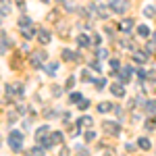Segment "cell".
I'll use <instances>...</instances> for the list:
<instances>
[{
	"label": "cell",
	"instance_id": "obj_38",
	"mask_svg": "<svg viewBox=\"0 0 156 156\" xmlns=\"http://www.w3.org/2000/svg\"><path fill=\"white\" fill-rule=\"evenodd\" d=\"M60 156H69V148H62L60 150Z\"/></svg>",
	"mask_w": 156,
	"mask_h": 156
},
{
	"label": "cell",
	"instance_id": "obj_6",
	"mask_svg": "<svg viewBox=\"0 0 156 156\" xmlns=\"http://www.w3.org/2000/svg\"><path fill=\"white\" fill-rule=\"evenodd\" d=\"M36 37H37L40 44H50V31L44 29V27H40V29L36 31Z\"/></svg>",
	"mask_w": 156,
	"mask_h": 156
},
{
	"label": "cell",
	"instance_id": "obj_22",
	"mask_svg": "<svg viewBox=\"0 0 156 156\" xmlns=\"http://www.w3.org/2000/svg\"><path fill=\"white\" fill-rule=\"evenodd\" d=\"M144 15H146V17H154V15H156V9H154V6H146V9H144Z\"/></svg>",
	"mask_w": 156,
	"mask_h": 156
},
{
	"label": "cell",
	"instance_id": "obj_15",
	"mask_svg": "<svg viewBox=\"0 0 156 156\" xmlns=\"http://www.w3.org/2000/svg\"><path fill=\"white\" fill-rule=\"evenodd\" d=\"M98 110L100 112H110V110H115V104L112 102H100L98 104Z\"/></svg>",
	"mask_w": 156,
	"mask_h": 156
},
{
	"label": "cell",
	"instance_id": "obj_10",
	"mask_svg": "<svg viewBox=\"0 0 156 156\" xmlns=\"http://www.w3.org/2000/svg\"><path fill=\"white\" fill-rule=\"evenodd\" d=\"M110 92H112L117 98H123V96H125V87H123V85H119V83H112V85H110Z\"/></svg>",
	"mask_w": 156,
	"mask_h": 156
},
{
	"label": "cell",
	"instance_id": "obj_11",
	"mask_svg": "<svg viewBox=\"0 0 156 156\" xmlns=\"http://www.w3.org/2000/svg\"><path fill=\"white\" fill-rule=\"evenodd\" d=\"M146 112L150 117H156V100H148L146 102Z\"/></svg>",
	"mask_w": 156,
	"mask_h": 156
},
{
	"label": "cell",
	"instance_id": "obj_33",
	"mask_svg": "<svg viewBox=\"0 0 156 156\" xmlns=\"http://www.w3.org/2000/svg\"><path fill=\"white\" fill-rule=\"evenodd\" d=\"M73 85H75V79H73V77H69V79H67V83H65V87H67V90H71Z\"/></svg>",
	"mask_w": 156,
	"mask_h": 156
},
{
	"label": "cell",
	"instance_id": "obj_40",
	"mask_svg": "<svg viewBox=\"0 0 156 156\" xmlns=\"http://www.w3.org/2000/svg\"><path fill=\"white\" fill-rule=\"evenodd\" d=\"M150 42H152V44H154V46H156V31H154V34H152V40H150Z\"/></svg>",
	"mask_w": 156,
	"mask_h": 156
},
{
	"label": "cell",
	"instance_id": "obj_12",
	"mask_svg": "<svg viewBox=\"0 0 156 156\" xmlns=\"http://www.w3.org/2000/svg\"><path fill=\"white\" fill-rule=\"evenodd\" d=\"M131 27H133V21H131V19H123V21H121V25H119V29H121V31H125V34H127V31H131Z\"/></svg>",
	"mask_w": 156,
	"mask_h": 156
},
{
	"label": "cell",
	"instance_id": "obj_1",
	"mask_svg": "<svg viewBox=\"0 0 156 156\" xmlns=\"http://www.w3.org/2000/svg\"><path fill=\"white\" fill-rule=\"evenodd\" d=\"M9 146H11L12 152L23 150V133H19L17 129H12V131L9 133Z\"/></svg>",
	"mask_w": 156,
	"mask_h": 156
},
{
	"label": "cell",
	"instance_id": "obj_7",
	"mask_svg": "<svg viewBox=\"0 0 156 156\" xmlns=\"http://www.w3.org/2000/svg\"><path fill=\"white\" fill-rule=\"evenodd\" d=\"M133 60L137 62V65H144L146 60H148V50L142 52V50H133Z\"/></svg>",
	"mask_w": 156,
	"mask_h": 156
},
{
	"label": "cell",
	"instance_id": "obj_23",
	"mask_svg": "<svg viewBox=\"0 0 156 156\" xmlns=\"http://www.w3.org/2000/svg\"><path fill=\"white\" fill-rule=\"evenodd\" d=\"M69 100H71V102H79V100H81V94H79V92H71Z\"/></svg>",
	"mask_w": 156,
	"mask_h": 156
},
{
	"label": "cell",
	"instance_id": "obj_3",
	"mask_svg": "<svg viewBox=\"0 0 156 156\" xmlns=\"http://www.w3.org/2000/svg\"><path fill=\"white\" fill-rule=\"evenodd\" d=\"M108 9H110L112 12L123 15V12L129 9V2H127V0H110V2H108Z\"/></svg>",
	"mask_w": 156,
	"mask_h": 156
},
{
	"label": "cell",
	"instance_id": "obj_8",
	"mask_svg": "<svg viewBox=\"0 0 156 156\" xmlns=\"http://www.w3.org/2000/svg\"><path fill=\"white\" fill-rule=\"evenodd\" d=\"M42 60H46V54H44V52H34V56H31V65H34L36 69L42 67Z\"/></svg>",
	"mask_w": 156,
	"mask_h": 156
},
{
	"label": "cell",
	"instance_id": "obj_2",
	"mask_svg": "<svg viewBox=\"0 0 156 156\" xmlns=\"http://www.w3.org/2000/svg\"><path fill=\"white\" fill-rule=\"evenodd\" d=\"M36 144H42L44 148H50L52 146L50 144V127L44 125V127H40L36 131Z\"/></svg>",
	"mask_w": 156,
	"mask_h": 156
},
{
	"label": "cell",
	"instance_id": "obj_16",
	"mask_svg": "<svg viewBox=\"0 0 156 156\" xmlns=\"http://www.w3.org/2000/svg\"><path fill=\"white\" fill-rule=\"evenodd\" d=\"M77 125H79V127H92V125H94V119H92V117H87V115H85V117H81V119L77 121Z\"/></svg>",
	"mask_w": 156,
	"mask_h": 156
},
{
	"label": "cell",
	"instance_id": "obj_36",
	"mask_svg": "<svg viewBox=\"0 0 156 156\" xmlns=\"http://www.w3.org/2000/svg\"><path fill=\"white\" fill-rule=\"evenodd\" d=\"M77 127H79V125H77ZM77 127H71V129H69V135H77V133H79V129H77Z\"/></svg>",
	"mask_w": 156,
	"mask_h": 156
},
{
	"label": "cell",
	"instance_id": "obj_34",
	"mask_svg": "<svg viewBox=\"0 0 156 156\" xmlns=\"http://www.w3.org/2000/svg\"><path fill=\"white\" fill-rule=\"evenodd\" d=\"M52 96H56V98L60 96V87H58V85H54V87H52Z\"/></svg>",
	"mask_w": 156,
	"mask_h": 156
},
{
	"label": "cell",
	"instance_id": "obj_9",
	"mask_svg": "<svg viewBox=\"0 0 156 156\" xmlns=\"http://www.w3.org/2000/svg\"><path fill=\"white\" fill-rule=\"evenodd\" d=\"M62 140H65V137H62V133H60V131H52V133H50V144H52V146L62 144Z\"/></svg>",
	"mask_w": 156,
	"mask_h": 156
},
{
	"label": "cell",
	"instance_id": "obj_39",
	"mask_svg": "<svg viewBox=\"0 0 156 156\" xmlns=\"http://www.w3.org/2000/svg\"><path fill=\"white\" fill-rule=\"evenodd\" d=\"M15 119H17V112H11V115H9V121H11V123H12V121H15Z\"/></svg>",
	"mask_w": 156,
	"mask_h": 156
},
{
	"label": "cell",
	"instance_id": "obj_13",
	"mask_svg": "<svg viewBox=\"0 0 156 156\" xmlns=\"http://www.w3.org/2000/svg\"><path fill=\"white\" fill-rule=\"evenodd\" d=\"M77 42H79V46H81V48H85V46H90L94 40H92L90 36H85V34H81V36L77 37Z\"/></svg>",
	"mask_w": 156,
	"mask_h": 156
},
{
	"label": "cell",
	"instance_id": "obj_28",
	"mask_svg": "<svg viewBox=\"0 0 156 156\" xmlns=\"http://www.w3.org/2000/svg\"><path fill=\"white\" fill-rule=\"evenodd\" d=\"M98 56H100V58H106V56H108V50L106 48H98Z\"/></svg>",
	"mask_w": 156,
	"mask_h": 156
},
{
	"label": "cell",
	"instance_id": "obj_37",
	"mask_svg": "<svg viewBox=\"0 0 156 156\" xmlns=\"http://www.w3.org/2000/svg\"><path fill=\"white\" fill-rule=\"evenodd\" d=\"M137 79H146V71H144V69L137 71Z\"/></svg>",
	"mask_w": 156,
	"mask_h": 156
},
{
	"label": "cell",
	"instance_id": "obj_5",
	"mask_svg": "<svg viewBox=\"0 0 156 156\" xmlns=\"http://www.w3.org/2000/svg\"><path fill=\"white\" fill-rule=\"evenodd\" d=\"M6 94L11 98H21L23 96V85H19V83H6Z\"/></svg>",
	"mask_w": 156,
	"mask_h": 156
},
{
	"label": "cell",
	"instance_id": "obj_26",
	"mask_svg": "<svg viewBox=\"0 0 156 156\" xmlns=\"http://www.w3.org/2000/svg\"><path fill=\"white\" fill-rule=\"evenodd\" d=\"M90 69H94V71H102V67H100L98 60H92V62H90Z\"/></svg>",
	"mask_w": 156,
	"mask_h": 156
},
{
	"label": "cell",
	"instance_id": "obj_25",
	"mask_svg": "<svg viewBox=\"0 0 156 156\" xmlns=\"http://www.w3.org/2000/svg\"><path fill=\"white\" fill-rule=\"evenodd\" d=\"M108 11H110V9H106V6H100V11H98V15H100L102 19H106V17H108Z\"/></svg>",
	"mask_w": 156,
	"mask_h": 156
},
{
	"label": "cell",
	"instance_id": "obj_20",
	"mask_svg": "<svg viewBox=\"0 0 156 156\" xmlns=\"http://www.w3.org/2000/svg\"><path fill=\"white\" fill-rule=\"evenodd\" d=\"M19 27H31V19L29 17H19Z\"/></svg>",
	"mask_w": 156,
	"mask_h": 156
},
{
	"label": "cell",
	"instance_id": "obj_18",
	"mask_svg": "<svg viewBox=\"0 0 156 156\" xmlns=\"http://www.w3.org/2000/svg\"><path fill=\"white\" fill-rule=\"evenodd\" d=\"M11 12V4L4 0V2H0V15H9Z\"/></svg>",
	"mask_w": 156,
	"mask_h": 156
},
{
	"label": "cell",
	"instance_id": "obj_31",
	"mask_svg": "<svg viewBox=\"0 0 156 156\" xmlns=\"http://www.w3.org/2000/svg\"><path fill=\"white\" fill-rule=\"evenodd\" d=\"M110 67H112V69H115V71H117V69H119L121 67V62L117 58H110Z\"/></svg>",
	"mask_w": 156,
	"mask_h": 156
},
{
	"label": "cell",
	"instance_id": "obj_14",
	"mask_svg": "<svg viewBox=\"0 0 156 156\" xmlns=\"http://www.w3.org/2000/svg\"><path fill=\"white\" fill-rule=\"evenodd\" d=\"M62 58L65 60H81V56L75 54V52H71V50H62Z\"/></svg>",
	"mask_w": 156,
	"mask_h": 156
},
{
	"label": "cell",
	"instance_id": "obj_17",
	"mask_svg": "<svg viewBox=\"0 0 156 156\" xmlns=\"http://www.w3.org/2000/svg\"><path fill=\"white\" fill-rule=\"evenodd\" d=\"M137 146H140L142 150H150V148H152V142H150L148 137H140V140H137Z\"/></svg>",
	"mask_w": 156,
	"mask_h": 156
},
{
	"label": "cell",
	"instance_id": "obj_21",
	"mask_svg": "<svg viewBox=\"0 0 156 156\" xmlns=\"http://www.w3.org/2000/svg\"><path fill=\"white\" fill-rule=\"evenodd\" d=\"M81 79H83V81H94V77L90 75V71H87V69H83V71H81Z\"/></svg>",
	"mask_w": 156,
	"mask_h": 156
},
{
	"label": "cell",
	"instance_id": "obj_19",
	"mask_svg": "<svg viewBox=\"0 0 156 156\" xmlns=\"http://www.w3.org/2000/svg\"><path fill=\"white\" fill-rule=\"evenodd\" d=\"M137 34H140L142 37H148V36H150V29H148V25H140V27H137Z\"/></svg>",
	"mask_w": 156,
	"mask_h": 156
},
{
	"label": "cell",
	"instance_id": "obj_41",
	"mask_svg": "<svg viewBox=\"0 0 156 156\" xmlns=\"http://www.w3.org/2000/svg\"><path fill=\"white\" fill-rule=\"evenodd\" d=\"M44 2H50V0H44Z\"/></svg>",
	"mask_w": 156,
	"mask_h": 156
},
{
	"label": "cell",
	"instance_id": "obj_27",
	"mask_svg": "<svg viewBox=\"0 0 156 156\" xmlns=\"http://www.w3.org/2000/svg\"><path fill=\"white\" fill-rule=\"evenodd\" d=\"M87 106H90V100H87V98H85V100L81 98V100H79V108H81V110H85Z\"/></svg>",
	"mask_w": 156,
	"mask_h": 156
},
{
	"label": "cell",
	"instance_id": "obj_29",
	"mask_svg": "<svg viewBox=\"0 0 156 156\" xmlns=\"http://www.w3.org/2000/svg\"><path fill=\"white\" fill-rule=\"evenodd\" d=\"M46 69H48V73H56V69H58V65H56V62H50V65L46 67Z\"/></svg>",
	"mask_w": 156,
	"mask_h": 156
},
{
	"label": "cell",
	"instance_id": "obj_30",
	"mask_svg": "<svg viewBox=\"0 0 156 156\" xmlns=\"http://www.w3.org/2000/svg\"><path fill=\"white\" fill-rule=\"evenodd\" d=\"M154 127H156L154 119H152V121H146V129H148V131H152V129H154Z\"/></svg>",
	"mask_w": 156,
	"mask_h": 156
},
{
	"label": "cell",
	"instance_id": "obj_32",
	"mask_svg": "<svg viewBox=\"0 0 156 156\" xmlns=\"http://www.w3.org/2000/svg\"><path fill=\"white\" fill-rule=\"evenodd\" d=\"M94 83H96L98 87H104V85H106V79H104V77H102V79H94Z\"/></svg>",
	"mask_w": 156,
	"mask_h": 156
},
{
	"label": "cell",
	"instance_id": "obj_24",
	"mask_svg": "<svg viewBox=\"0 0 156 156\" xmlns=\"http://www.w3.org/2000/svg\"><path fill=\"white\" fill-rule=\"evenodd\" d=\"M83 137H85V142H94V140H96V133L94 131H85Z\"/></svg>",
	"mask_w": 156,
	"mask_h": 156
},
{
	"label": "cell",
	"instance_id": "obj_4",
	"mask_svg": "<svg viewBox=\"0 0 156 156\" xmlns=\"http://www.w3.org/2000/svg\"><path fill=\"white\" fill-rule=\"evenodd\" d=\"M102 129H104L108 135H119L121 133L119 123H115V121H104V123H102Z\"/></svg>",
	"mask_w": 156,
	"mask_h": 156
},
{
	"label": "cell",
	"instance_id": "obj_35",
	"mask_svg": "<svg viewBox=\"0 0 156 156\" xmlns=\"http://www.w3.org/2000/svg\"><path fill=\"white\" fill-rule=\"evenodd\" d=\"M77 150H79V156H87V154H90V152H87V150H85L83 146H79V148H77Z\"/></svg>",
	"mask_w": 156,
	"mask_h": 156
}]
</instances>
